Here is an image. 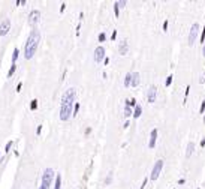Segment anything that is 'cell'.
<instances>
[{"instance_id": "5", "label": "cell", "mask_w": 205, "mask_h": 189, "mask_svg": "<svg viewBox=\"0 0 205 189\" xmlns=\"http://www.w3.org/2000/svg\"><path fill=\"white\" fill-rule=\"evenodd\" d=\"M199 26H198V23H195L193 26H192L190 29V33H189V45H195L196 39H198V35H199Z\"/></svg>"}, {"instance_id": "32", "label": "cell", "mask_w": 205, "mask_h": 189, "mask_svg": "<svg viewBox=\"0 0 205 189\" xmlns=\"http://www.w3.org/2000/svg\"><path fill=\"white\" fill-rule=\"evenodd\" d=\"M168 24H169V23H168V20H166V21L163 23V32H166V30H168Z\"/></svg>"}, {"instance_id": "2", "label": "cell", "mask_w": 205, "mask_h": 189, "mask_svg": "<svg viewBox=\"0 0 205 189\" xmlns=\"http://www.w3.org/2000/svg\"><path fill=\"white\" fill-rule=\"evenodd\" d=\"M39 42H41V32L33 29L30 32V35L27 38V42H25V47H24V57L30 60V59L35 56L36 50L39 47Z\"/></svg>"}, {"instance_id": "3", "label": "cell", "mask_w": 205, "mask_h": 189, "mask_svg": "<svg viewBox=\"0 0 205 189\" xmlns=\"http://www.w3.org/2000/svg\"><path fill=\"white\" fill-rule=\"evenodd\" d=\"M54 177H56L54 170H52V168H47L42 174V183H41V186H39V189H50Z\"/></svg>"}, {"instance_id": "29", "label": "cell", "mask_w": 205, "mask_h": 189, "mask_svg": "<svg viewBox=\"0 0 205 189\" xmlns=\"http://www.w3.org/2000/svg\"><path fill=\"white\" fill-rule=\"evenodd\" d=\"M118 3V8H124L126 6V0H120V2H117Z\"/></svg>"}, {"instance_id": "4", "label": "cell", "mask_w": 205, "mask_h": 189, "mask_svg": "<svg viewBox=\"0 0 205 189\" xmlns=\"http://www.w3.org/2000/svg\"><path fill=\"white\" fill-rule=\"evenodd\" d=\"M162 168H163V161L162 159L156 161V164L153 167V171H151V174H150V179L151 180H157L159 176H160V173H162Z\"/></svg>"}, {"instance_id": "34", "label": "cell", "mask_w": 205, "mask_h": 189, "mask_svg": "<svg viewBox=\"0 0 205 189\" xmlns=\"http://www.w3.org/2000/svg\"><path fill=\"white\" fill-rule=\"evenodd\" d=\"M147 180H148L147 177H145V179L142 180V185H141V189H144V188H145V185H147Z\"/></svg>"}, {"instance_id": "28", "label": "cell", "mask_w": 205, "mask_h": 189, "mask_svg": "<svg viewBox=\"0 0 205 189\" xmlns=\"http://www.w3.org/2000/svg\"><path fill=\"white\" fill-rule=\"evenodd\" d=\"M99 42H103L105 41V39H107V35H105V33H100V35H99Z\"/></svg>"}, {"instance_id": "22", "label": "cell", "mask_w": 205, "mask_h": 189, "mask_svg": "<svg viewBox=\"0 0 205 189\" xmlns=\"http://www.w3.org/2000/svg\"><path fill=\"white\" fill-rule=\"evenodd\" d=\"M201 42H204L205 44V23H204V27H202V32H201Z\"/></svg>"}, {"instance_id": "38", "label": "cell", "mask_w": 205, "mask_h": 189, "mask_svg": "<svg viewBox=\"0 0 205 189\" xmlns=\"http://www.w3.org/2000/svg\"><path fill=\"white\" fill-rule=\"evenodd\" d=\"M204 146H205V138L201 140V147H204Z\"/></svg>"}, {"instance_id": "30", "label": "cell", "mask_w": 205, "mask_h": 189, "mask_svg": "<svg viewBox=\"0 0 205 189\" xmlns=\"http://www.w3.org/2000/svg\"><path fill=\"white\" fill-rule=\"evenodd\" d=\"M115 38H117V30L112 32V35H111V41H115Z\"/></svg>"}, {"instance_id": "1", "label": "cell", "mask_w": 205, "mask_h": 189, "mask_svg": "<svg viewBox=\"0 0 205 189\" xmlns=\"http://www.w3.org/2000/svg\"><path fill=\"white\" fill-rule=\"evenodd\" d=\"M75 98H76V90L75 89H68L62 96V104H60V111L58 117L60 120L66 122L70 119V116H74V107H75Z\"/></svg>"}, {"instance_id": "18", "label": "cell", "mask_w": 205, "mask_h": 189, "mask_svg": "<svg viewBox=\"0 0 205 189\" xmlns=\"http://www.w3.org/2000/svg\"><path fill=\"white\" fill-rule=\"evenodd\" d=\"M133 116V111H132V107H124V117H130Z\"/></svg>"}, {"instance_id": "13", "label": "cell", "mask_w": 205, "mask_h": 189, "mask_svg": "<svg viewBox=\"0 0 205 189\" xmlns=\"http://www.w3.org/2000/svg\"><path fill=\"white\" fill-rule=\"evenodd\" d=\"M193 150H195V144H193V143H189V144H187V150H186V158H190V156H192V153H193Z\"/></svg>"}, {"instance_id": "7", "label": "cell", "mask_w": 205, "mask_h": 189, "mask_svg": "<svg viewBox=\"0 0 205 189\" xmlns=\"http://www.w3.org/2000/svg\"><path fill=\"white\" fill-rule=\"evenodd\" d=\"M105 48L102 47V45H99V47L94 50V62L96 63H100L102 60H105Z\"/></svg>"}, {"instance_id": "24", "label": "cell", "mask_w": 205, "mask_h": 189, "mask_svg": "<svg viewBox=\"0 0 205 189\" xmlns=\"http://www.w3.org/2000/svg\"><path fill=\"white\" fill-rule=\"evenodd\" d=\"M172 78H174L172 75H169V77L166 78V83H165V86H166V87H169V86H171V83H172Z\"/></svg>"}, {"instance_id": "20", "label": "cell", "mask_w": 205, "mask_h": 189, "mask_svg": "<svg viewBox=\"0 0 205 189\" xmlns=\"http://www.w3.org/2000/svg\"><path fill=\"white\" fill-rule=\"evenodd\" d=\"M15 71H17V65H11V69L8 71V78H11L12 75H14Z\"/></svg>"}, {"instance_id": "11", "label": "cell", "mask_w": 205, "mask_h": 189, "mask_svg": "<svg viewBox=\"0 0 205 189\" xmlns=\"http://www.w3.org/2000/svg\"><path fill=\"white\" fill-rule=\"evenodd\" d=\"M156 141H157V129H153L150 134V141H148V147L153 149L156 146Z\"/></svg>"}, {"instance_id": "9", "label": "cell", "mask_w": 205, "mask_h": 189, "mask_svg": "<svg viewBox=\"0 0 205 189\" xmlns=\"http://www.w3.org/2000/svg\"><path fill=\"white\" fill-rule=\"evenodd\" d=\"M156 98H157V87L156 86H151L148 89V92H147V101L150 104H153V102H156Z\"/></svg>"}, {"instance_id": "35", "label": "cell", "mask_w": 205, "mask_h": 189, "mask_svg": "<svg viewBox=\"0 0 205 189\" xmlns=\"http://www.w3.org/2000/svg\"><path fill=\"white\" fill-rule=\"evenodd\" d=\"M66 9V3H62V8H60V12H64Z\"/></svg>"}, {"instance_id": "10", "label": "cell", "mask_w": 205, "mask_h": 189, "mask_svg": "<svg viewBox=\"0 0 205 189\" xmlns=\"http://www.w3.org/2000/svg\"><path fill=\"white\" fill-rule=\"evenodd\" d=\"M127 51H129V44H127V41L120 42V45H118V54L126 56V54H127Z\"/></svg>"}, {"instance_id": "25", "label": "cell", "mask_w": 205, "mask_h": 189, "mask_svg": "<svg viewBox=\"0 0 205 189\" xmlns=\"http://www.w3.org/2000/svg\"><path fill=\"white\" fill-rule=\"evenodd\" d=\"M11 147H12V141H8V143H6V146H5V152L8 153L11 150Z\"/></svg>"}, {"instance_id": "26", "label": "cell", "mask_w": 205, "mask_h": 189, "mask_svg": "<svg viewBox=\"0 0 205 189\" xmlns=\"http://www.w3.org/2000/svg\"><path fill=\"white\" fill-rule=\"evenodd\" d=\"M111 182H112V173H109V174H108V177L105 179V183H107V185H109Z\"/></svg>"}, {"instance_id": "23", "label": "cell", "mask_w": 205, "mask_h": 189, "mask_svg": "<svg viewBox=\"0 0 205 189\" xmlns=\"http://www.w3.org/2000/svg\"><path fill=\"white\" fill-rule=\"evenodd\" d=\"M36 108H38V101L33 99V101L30 102V110H36Z\"/></svg>"}, {"instance_id": "33", "label": "cell", "mask_w": 205, "mask_h": 189, "mask_svg": "<svg viewBox=\"0 0 205 189\" xmlns=\"http://www.w3.org/2000/svg\"><path fill=\"white\" fill-rule=\"evenodd\" d=\"M41 132H42V125H39V126H38V129H36V134H38V135H41Z\"/></svg>"}, {"instance_id": "6", "label": "cell", "mask_w": 205, "mask_h": 189, "mask_svg": "<svg viewBox=\"0 0 205 189\" xmlns=\"http://www.w3.org/2000/svg\"><path fill=\"white\" fill-rule=\"evenodd\" d=\"M39 20H41V11L33 9L29 14V24L31 26V27H35V26L39 23Z\"/></svg>"}, {"instance_id": "8", "label": "cell", "mask_w": 205, "mask_h": 189, "mask_svg": "<svg viewBox=\"0 0 205 189\" xmlns=\"http://www.w3.org/2000/svg\"><path fill=\"white\" fill-rule=\"evenodd\" d=\"M9 30H11V20L9 18H5L3 21L0 23V36L8 35Z\"/></svg>"}, {"instance_id": "37", "label": "cell", "mask_w": 205, "mask_h": 189, "mask_svg": "<svg viewBox=\"0 0 205 189\" xmlns=\"http://www.w3.org/2000/svg\"><path fill=\"white\" fill-rule=\"evenodd\" d=\"M91 132V128H87V129H85V135H88Z\"/></svg>"}, {"instance_id": "31", "label": "cell", "mask_w": 205, "mask_h": 189, "mask_svg": "<svg viewBox=\"0 0 205 189\" xmlns=\"http://www.w3.org/2000/svg\"><path fill=\"white\" fill-rule=\"evenodd\" d=\"M205 111V101H202V104H201V110H199V113H204Z\"/></svg>"}, {"instance_id": "17", "label": "cell", "mask_w": 205, "mask_h": 189, "mask_svg": "<svg viewBox=\"0 0 205 189\" xmlns=\"http://www.w3.org/2000/svg\"><path fill=\"white\" fill-rule=\"evenodd\" d=\"M18 56H19V48H15V50H14V53H12V65H15Z\"/></svg>"}, {"instance_id": "12", "label": "cell", "mask_w": 205, "mask_h": 189, "mask_svg": "<svg viewBox=\"0 0 205 189\" xmlns=\"http://www.w3.org/2000/svg\"><path fill=\"white\" fill-rule=\"evenodd\" d=\"M139 74H138V72H132V87H136L138 86V84H139Z\"/></svg>"}, {"instance_id": "16", "label": "cell", "mask_w": 205, "mask_h": 189, "mask_svg": "<svg viewBox=\"0 0 205 189\" xmlns=\"http://www.w3.org/2000/svg\"><path fill=\"white\" fill-rule=\"evenodd\" d=\"M141 114H142V107H141V105H136V107L133 108V117H135V119H138Z\"/></svg>"}, {"instance_id": "19", "label": "cell", "mask_w": 205, "mask_h": 189, "mask_svg": "<svg viewBox=\"0 0 205 189\" xmlns=\"http://www.w3.org/2000/svg\"><path fill=\"white\" fill-rule=\"evenodd\" d=\"M124 102H126L127 107H133V108L136 107V99H133V98H132V99H126Z\"/></svg>"}, {"instance_id": "36", "label": "cell", "mask_w": 205, "mask_h": 189, "mask_svg": "<svg viewBox=\"0 0 205 189\" xmlns=\"http://www.w3.org/2000/svg\"><path fill=\"white\" fill-rule=\"evenodd\" d=\"M21 86H23L21 83H18V84H17V92H19V90H21Z\"/></svg>"}, {"instance_id": "21", "label": "cell", "mask_w": 205, "mask_h": 189, "mask_svg": "<svg viewBox=\"0 0 205 189\" xmlns=\"http://www.w3.org/2000/svg\"><path fill=\"white\" fill-rule=\"evenodd\" d=\"M114 14H115L117 18H118V15H120V8H118V3L117 2L114 3Z\"/></svg>"}, {"instance_id": "39", "label": "cell", "mask_w": 205, "mask_h": 189, "mask_svg": "<svg viewBox=\"0 0 205 189\" xmlns=\"http://www.w3.org/2000/svg\"><path fill=\"white\" fill-rule=\"evenodd\" d=\"M178 185H184V179H180V180H178Z\"/></svg>"}, {"instance_id": "15", "label": "cell", "mask_w": 205, "mask_h": 189, "mask_svg": "<svg viewBox=\"0 0 205 189\" xmlns=\"http://www.w3.org/2000/svg\"><path fill=\"white\" fill-rule=\"evenodd\" d=\"M60 188H62V174H57L54 182V189H60Z\"/></svg>"}, {"instance_id": "14", "label": "cell", "mask_w": 205, "mask_h": 189, "mask_svg": "<svg viewBox=\"0 0 205 189\" xmlns=\"http://www.w3.org/2000/svg\"><path fill=\"white\" fill-rule=\"evenodd\" d=\"M124 87H132V72L126 74L124 77Z\"/></svg>"}, {"instance_id": "40", "label": "cell", "mask_w": 205, "mask_h": 189, "mask_svg": "<svg viewBox=\"0 0 205 189\" xmlns=\"http://www.w3.org/2000/svg\"><path fill=\"white\" fill-rule=\"evenodd\" d=\"M202 54H204V57H205V44H204V48H202Z\"/></svg>"}, {"instance_id": "27", "label": "cell", "mask_w": 205, "mask_h": 189, "mask_svg": "<svg viewBox=\"0 0 205 189\" xmlns=\"http://www.w3.org/2000/svg\"><path fill=\"white\" fill-rule=\"evenodd\" d=\"M78 111H79V104L76 102V104H75V107H74V117L78 114Z\"/></svg>"}]
</instances>
